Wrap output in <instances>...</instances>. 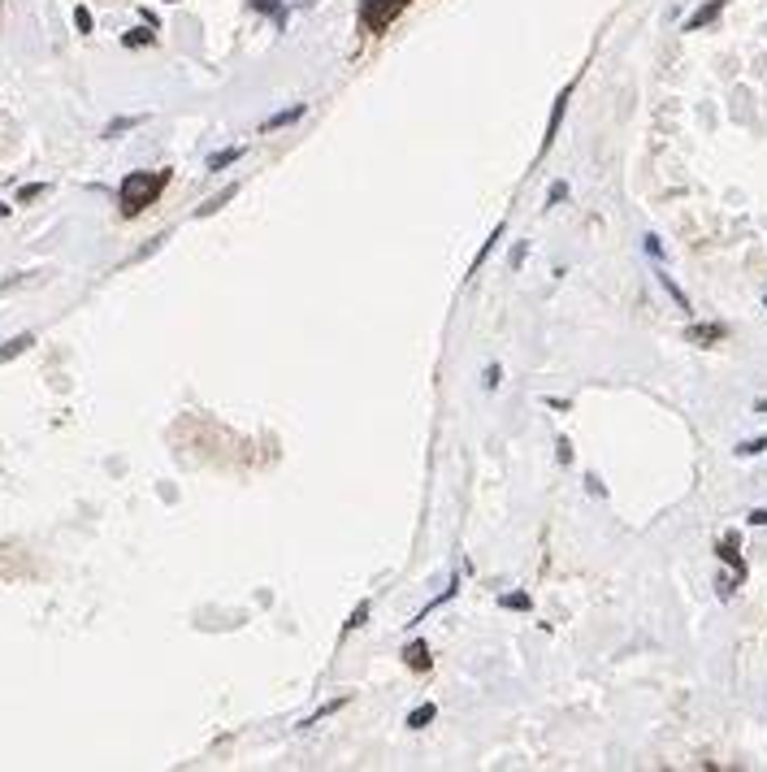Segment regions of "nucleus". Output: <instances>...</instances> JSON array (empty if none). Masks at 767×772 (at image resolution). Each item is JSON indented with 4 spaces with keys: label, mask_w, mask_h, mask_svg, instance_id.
Masks as SVG:
<instances>
[{
    "label": "nucleus",
    "mask_w": 767,
    "mask_h": 772,
    "mask_svg": "<svg viewBox=\"0 0 767 772\" xmlns=\"http://www.w3.org/2000/svg\"><path fill=\"white\" fill-rule=\"evenodd\" d=\"M170 182V170H157V174H143V170H135V174H126L118 187V200H121V213L126 218H135V213H143L152 200L160 196V187Z\"/></svg>",
    "instance_id": "nucleus-1"
},
{
    "label": "nucleus",
    "mask_w": 767,
    "mask_h": 772,
    "mask_svg": "<svg viewBox=\"0 0 767 772\" xmlns=\"http://www.w3.org/2000/svg\"><path fill=\"white\" fill-rule=\"evenodd\" d=\"M403 5H408V0H369V5H364V26L382 31V26H386V22H391L394 14L403 9Z\"/></svg>",
    "instance_id": "nucleus-2"
},
{
    "label": "nucleus",
    "mask_w": 767,
    "mask_h": 772,
    "mask_svg": "<svg viewBox=\"0 0 767 772\" xmlns=\"http://www.w3.org/2000/svg\"><path fill=\"white\" fill-rule=\"evenodd\" d=\"M568 100H572V83L559 92V100H555V109H551V122H547V139H542V148H551L555 143V135H559V122H564V113H568Z\"/></svg>",
    "instance_id": "nucleus-3"
},
{
    "label": "nucleus",
    "mask_w": 767,
    "mask_h": 772,
    "mask_svg": "<svg viewBox=\"0 0 767 772\" xmlns=\"http://www.w3.org/2000/svg\"><path fill=\"white\" fill-rule=\"evenodd\" d=\"M720 14H724V0H707V5H698V9L685 18V31H703V26H707V22H715Z\"/></svg>",
    "instance_id": "nucleus-4"
},
{
    "label": "nucleus",
    "mask_w": 767,
    "mask_h": 772,
    "mask_svg": "<svg viewBox=\"0 0 767 772\" xmlns=\"http://www.w3.org/2000/svg\"><path fill=\"white\" fill-rule=\"evenodd\" d=\"M304 113H308V104L299 100V104H291V109H282V113H274V118L265 122V126H260V135H274V131H282V126H291V122H299Z\"/></svg>",
    "instance_id": "nucleus-5"
},
{
    "label": "nucleus",
    "mask_w": 767,
    "mask_h": 772,
    "mask_svg": "<svg viewBox=\"0 0 767 772\" xmlns=\"http://www.w3.org/2000/svg\"><path fill=\"white\" fill-rule=\"evenodd\" d=\"M715 555H720V560H724V564H733V573H737V581H742V577H746V560H742V555H737V538L728 534L724 542H720V547H715Z\"/></svg>",
    "instance_id": "nucleus-6"
},
{
    "label": "nucleus",
    "mask_w": 767,
    "mask_h": 772,
    "mask_svg": "<svg viewBox=\"0 0 767 772\" xmlns=\"http://www.w3.org/2000/svg\"><path fill=\"white\" fill-rule=\"evenodd\" d=\"M35 347V335H14L5 347H0V365H9L14 357H22V352H31Z\"/></svg>",
    "instance_id": "nucleus-7"
},
{
    "label": "nucleus",
    "mask_w": 767,
    "mask_h": 772,
    "mask_svg": "<svg viewBox=\"0 0 767 772\" xmlns=\"http://www.w3.org/2000/svg\"><path fill=\"white\" fill-rule=\"evenodd\" d=\"M403 660L413 664L416 673H425V669H430V647H425V642L416 638V642H408V647H403Z\"/></svg>",
    "instance_id": "nucleus-8"
},
{
    "label": "nucleus",
    "mask_w": 767,
    "mask_h": 772,
    "mask_svg": "<svg viewBox=\"0 0 767 772\" xmlns=\"http://www.w3.org/2000/svg\"><path fill=\"white\" fill-rule=\"evenodd\" d=\"M148 122V113H131V118H113L109 126H104V139H118L126 135V131H135V126H143Z\"/></svg>",
    "instance_id": "nucleus-9"
},
{
    "label": "nucleus",
    "mask_w": 767,
    "mask_h": 772,
    "mask_svg": "<svg viewBox=\"0 0 767 772\" xmlns=\"http://www.w3.org/2000/svg\"><path fill=\"white\" fill-rule=\"evenodd\" d=\"M235 196H238V182H235V187H226V191H217V196L209 200V204H199V209H196V218H213L217 209H226V204H230Z\"/></svg>",
    "instance_id": "nucleus-10"
},
{
    "label": "nucleus",
    "mask_w": 767,
    "mask_h": 772,
    "mask_svg": "<svg viewBox=\"0 0 767 772\" xmlns=\"http://www.w3.org/2000/svg\"><path fill=\"white\" fill-rule=\"evenodd\" d=\"M685 338H689V343H703V347H707V343H715V338H724V326H689Z\"/></svg>",
    "instance_id": "nucleus-11"
},
{
    "label": "nucleus",
    "mask_w": 767,
    "mask_h": 772,
    "mask_svg": "<svg viewBox=\"0 0 767 772\" xmlns=\"http://www.w3.org/2000/svg\"><path fill=\"white\" fill-rule=\"evenodd\" d=\"M433 716H438V703H421L408 712V729H425V725H433Z\"/></svg>",
    "instance_id": "nucleus-12"
},
{
    "label": "nucleus",
    "mask_w": 767,
    "mask_h": 772,
    "mask_svg": "<svg viewBox=\"0 0 767 772\" xmlns=\"http://www.w3.org/2000/svg\"><path fill=\"white\" fill-rule=\"evenodd\" d=\"M243 157V143H235V148H221V152H213V157H209V170H226V165H235V161Z\"/></svg>",
    "instance_id": "nucleus-13"
},
{
    "label": "nucleus",
    "mask_w": 767,
    "mask_h": 772,
    "mask_svg": "<svg viewBox=\"0 0 767 772\" xmlns=\"http://www.w3.org/2000/svg\"><path fill=\"white\" fill-rule=\"evenodd\" d=\"M369 608H374V603H369V599H360V603H355V612L347 616V625H343V634H352V630H360V625L369 621Z\"/></svg>",
    "instance_id": "nucleus-14"
},
{
    "label": "nucleus",
    "mask_w": 767,
    "mask_h": 772,
    "mask_svg": "<svg viewBox=\"0 0 767 772\" xmlns=\"http://www.w3.org/2000/svg\"><path fill=\"white\" fill-rule=\"evenodd\" d=\"M659 287H664V291H668V296L676 299V308H689V296L681 291V287H676V282H672L668 274H659Z\"/></svg>",
    "instance_id": "nucleus-15"
},
{
    "label": "nucleus",
    "mask_w": 767,
    "mask_h": 772,
    "mask_svg": "<svg viewBox=\"0 0 767 772\" xmlns=\"http://www.w3.org/2000/svg\"><path fill=\"white\" fill-rule=\"evenodd\" d=\"M499 239H503V226H499V230H494V235L486 239V248H481V252H477V260H472V274H477V269H481V265H486V257H490V252H494V243H499Z\"/></svg>",
    "instance_id": "nucleus-16"
},
{
    "label": "nucleus",
    "mask_w": 767,
    "mask_h": 772,
    "mask_svg": "<svg viewBox=\"0 0 767 772\" xmlns=\"http://www.w3.org/2000/svg\"><path fill=\"white\" fill-rule=\"evenodd\" d=\"M499 603H503V608H516V612H529V608H533L529 594H503Z\"/></svg>",
    "instance_id": "nucleus-17"
},
{
    "label": "nucleus",
    "mask_w": 767,
    "mask_h": 772,
    "mask_svg": "<svg viewBox=\"0 0 767 772\" xmlns=\"http://www.w3.org/2000/svg\"><path fill=\"white\" fill-rule=\"evenodd\" d=\"M121 44H126V48H139V44H152V31H126V35H121Z\"/></svg>",
    "instance_id": "nucleus-18"
},
{
    "label": "nucleus",
    "mask_w": 767,
    "mask_h": 772,
    "mask_svg": "<svg viewBox=\"0 0 767 772\" xmlns=\"http://www.w3.org/2000/svg\"><path fill=\"white\" fill-rule=\"evenodd\" d=\"M568 200V182H555L551 187V196H547V209H555V204H564Z\"/></svg>",
    "instance_id": "nucleus-19"
},
{
    "label": "nucleus",
    "mask_w": 767,
    "mask_h": 772,
    "mask_svg": "<svg viewBox=\"0 0 767 772\" xmlns=\"http://www.w3.org/2000/svg\"><path fill=\"white\" fill-rule=\"evenodd\" d=\"M642 248H646V257L664 260V243H659V235H646V239H642Z\"/></svg>",
    "instance_id": "nucleus-20"
},
{
    "label": "nucleus",
    "mask_w": 767,
    "mask_h": 772,
    "mask_svg": "<svg viewBox=\"0 0 767 772\" xmlns=\"http://www.w3.org/2000/svg\"><path fill=\"white\" fill-rule=\"evenodd\" d=\"M767 447V438H746L742 447H737V455H759Z\"/></svg>",
    "instance_id": "nucleus-21"
},
{
    "label": "nucleus",
    "mask_w": 767,
    "mask_h": 772,
    "mask_svg": "<svg viewBox=\"0 0 767 772\" xmlns=\"http://www.w3.org/2000/svg\"><path fill=\"white\" fill-rule=\"evenodd\" d=\"M74 26L87 35V31H92V9H83V5H79V9H74Z\"/></svg>",
    "instance_id": "nucleus-22"
},
{
    "label": "nucleus",
    "mask_w": 767,
    "mask_h": 772,
    "mask_svg": "<svg viewBox=\"0 0 767 772\" xmlns=\"http://www.w3.org/2000/svg\"><path fill=\"white\" fill-rule=\"evenodd\" d=\"M503 382V365H486V391H494Z\"/></svg>",
    "instance_id": "nucleus-23"
},
{
    "label": "nucleus",
    "mask_w": 767,
    "mask_h": 772,
    "mask_svg": "<svg viewBox=\"0 0 767 772\" xmlns=\"http://www.w3.org/2000/svg\"><path fill=\"white\" fill-rule=\"evenodd\" d=\"M35 196H44V182H31V187H22V191H18V204H26V200H35Z\"/></svg>",
    "instance_id": "nucleus-24"
},
{
    "label": "nucleus",
    "mask_w": 767,
    "mask_h": 772,
    "mask_svg": "<svg viewBox=\"0 0 767 772\" xmlns=\"http://www.w3.org/2000/svg\"><path fill=\"white\" fill-rule=\"evenodd\" d=\"M555 447H559V464H572V443H568V438H555Z\"/></svg>",
    "instance_id": "nucleus-25"
},
{
    "label": "nucleus",
    "mask_w": 767,
    "mask_h": 772,
    "mask_svg": "<svg viewBox=\"0 0 767 772\" xmlns=\"http://www.w3.org/2000/svg\"><path fill=\"white\" fill-rule=\"evenodd\" d=\"M586 486H590V495H598V499L607 495V491H603V482H598V474H590V477H586Z\"/></svg>",
    "instance_id": "nucleus-26"
},
{
    "label": "nucleus",
    "mask_w": 767,
    "mask_h": 772,
    "mask_svg": "<svg viewBox=\"0 0 767 772\" xmlns=\"http://www.w3.org/2000/svg\"><path fill=\"white\" fill-rule=\"evenodd\" d=\"M525 252H529V248H525V243H520V248H516V252H511V269H520V265H525Z\"/></svg>",
    "instance_id": "nucleus-27"
},
{
    "label": "nucleus",
    "mask_w": 767,
    "mask_h": 772,
    "mask_svg": "<svg viewBox=\"0 0 767 772\" xmlns=\"http://www.w3.org/2000/svg\"><path fill=\"white\" fill-rule=\"evenodd\" d=\"M746 521H750V525H767V508H754Z\"/></svg>",
    "instance_id": "nucleus-28"
},
{
    "label": "nucleus",
    "mask_w": 767,
    "mask_h": 772,
    "mask_svg": "<svg viewBox=\"0 0 767 772\" xmlns=\"http://www.w3.org/2000/svg\"><path fill=\"white\" fill-rule=\"evenodd\" d=\"M0 218H9V204H0Z\"/></svg>",
    "instance_id": "nucleus-29"
},
{
    "label": "nucleus",
    "mask_w": 767,
    "mask_h": 772,
    "mask_svg": "<svg viewBox=\"0 0 767 772\" xmlns=\"http://www.w3.org/2000/svg\"><path fill=\"white\" fill-rule=\"evenodd\" d=\"M763 304H767V299H763Z\"/></svg>",
    "instance_id": "nucleus-30"
}]
</instances>
